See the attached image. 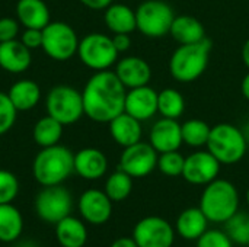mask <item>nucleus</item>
I'll return each instance as SVG.
<instances>
[{
	"instance_id": "nucleus-1",
	"label": "nucleus",
	"mask_w": 249,
	"mask_h": 247,
	"mask_svg": "<svg viewBox=\"0 0 249 247\" xmlns=\"http://www.w3.org/2000/svg\"><path fill=\"white\" fill-rule=\"evenodd\" d=\"M127 89L114 71H96L82 92L85 115L95 122L108 124L124 112Z\"/></svg>"
},
{
	"instance_id": "nucleus-2",
	"label": "nucleus",
	"mask_w": 249,
	"mask_h": 247,
	"mask_svg": "<svg viewBox=\"0 0 249 247\" xmlns=\"http://www.w3.org/2000/svg\"><path fill=\"white\" fill-rule=\"evenodd\" d=\"M74 172V154L64 146L44 147L34 159L32 173L42 186L61 185Z\"/></svg>"
},
{
	"instance_id": "nucleus-3",
	"label": "nucleus",
	"mask_w": 249,
	"mask_h": 247,
	"mask_svg": "<svg viewBox=\"0 0 249 247\" xmlns=\"http://www.w3.org/2000/svg\"><path fill=\"white\" fill-rule=\"evenodd\" d=\"M200 210L210 223H226L239 211L236 186L226 179H214L201 194Z\"/></svg>"
},
{
	"instance_id": "nucleus-4",
	"label": "nucleus",
	"mask_w": 249,
	"mask_h": 247,
	"mask_svg": "<svg viewBox=\"0 0 249 247\" xmlns=\"http://www.w3.org/2000/svg\"><path fill=\"white\" fill-rule=\"evenodd\" d=\"M210 51L212 42L207 38L196 44L179 45L169 60L171 76L181 83L197 80L209 66Z\"/></svg>"
},
{
	"instance_id": "nucleus-5",
	"label": "nucleus",
	"mask_w": 249,
	"mask_h": 247,
	"mask_svg": "<svg viewBox=\"0 0 249 247\" xmlns=\"http://www.w3.org/2000/svg\"><path fill=\"white\" fill-rule=\"evenodd\" d=\"M206 147L220 165H235L247 154L248 140L238 127L223 122L212 127Z\"/></svg>"
},
{
	"instance_id": "nucleus-6",
	"label": "nucleus",
	"mask_w": 249,
	"mask_h": 247,
	"mask_svg": "<svg viewBox=\"0 0 249 247\" xmlns=\"http://www.w3.org/2000/svg\"><path fill=\"white\" fill-rule=\"evenodd\" d=\"M174 19V9L162 0H146L136 9L137 29L147 38L166 36Z\"/></svg>"
},
{
	"instance_id": "nucleus-7",
	"label": "nucleus",
	"mask_w": 249,
	"mask_h": 247,
	"mask_svg": "<svg viewBox=\"0 0 249 247\" xmlns=\"http://www.w3.org/2000/svg\"><path fill=\"white\" fill-rule=\"evenodd\" d=\"M45 106L48 115L63 125H71L85 115L82 93L66 84L55 86L48 92Z\"/></svg>"
},
{
	"instance_id": "nucleus-8",
	"label": "nucleus",
	"mask_w": 249,
	"mask_h": 247,
	"mask_svg": "<svg viewBox=\"0 0 249 247\" xmlns=\"http://www.w3.org/2000/svg\"><path fill=\"white\" fill-rule=\"evenodd\" d=\"M118 54L112 38L105 33L93 32L79 41L77 55L80 61L95 71L108 70L115 64Z\"/></svg>"
},
{
	"instance_id": "nucleus-9",
	"label": "nucleus",
	"mask_w": 249,
	"mask_h": 247,
	"mask_svg": "<svg viewBox=\"0 0 249 247\" xmlns=\"http://www.w3.org/2000/svg\"><path fill=\"white\" fill-rule=\"evenodd\" d=\"M41 48L50 58L55 61H66L77 54L79 38L69 23L50 22L42 29Z\"/></svg>"
},
{
	"instance_id": "nucleus-10",
	"label": "nucleus",
	"mask_w": 249,
	"mask_h": 247,
	"mask_svg": "<svg viewBox=\"0 0 249 247\" xmlns=\"http://www.w3.org/2000/svg\"><path fill=\"white\" fill-rule=\"evenodd\" d=\"M71 195L61 185L44 186L35 198L36 215L47 223L57 224L71 213Z\"/></svg>"
},
{
	"instance_id": "nucleus-11",
	"label": "nucleus",
	"mask_w": 249,
	"mask_h": 247,
	"mask_svg": "<svg viewBox=\"0 0 249 247\" xmlns=\"http://www.w3.org/2000/svg\"><path fill=\"white\" fill-rule=\"evenodd\" d=\"M159 153L150 143L139 141L133 146L124 147L120 157V169L133 179L146 178L158 167Z\"/></svg>"
},
{
	"instance_id": "nucleus-12",
	"label": "nucleus",
	"mask_w": 249,
	"mask_h": 247,
	"mask_svg": "<svg viewBox=\"0 0 249 247\" xmlns=\"http://www.w3.org/2000/svg\"><path fill=\"white\" fill-rule=\"evenodd\" d=\"M133 239L139 247H172L175 230L165 218L150 215L136 224Z\"/></svg>"
},
{
	"instance_id": "nucleus-13",
	"label": "nucleus",
	"mask_w": 249,
	"mask_h": 247,
	"mask_svg": "<svg viewBox=\"0 0 249 247\" xmlns=\"http://www.w3.org/2000/svg\"><path fill=\"white\" fill-rule=\"evenodd\" d=\"M220 162L209 151H196L185 157L182 178L197 186H206L217 179L220 172Z\"/></svg>"
},
{
	"instance_id": "nucleus-14",
	"label": "nucleus",
	"mask_w": 249,
	"mask_h": 247,
	"mask_svg": "<svg viewBox=\"0 0 249 247\" xmlns=\"http://www.w3.org/2000/svg\"><path fill=\"white\" fill-rule=\"evenodd\" d=\"M79 211L83 220L99 226L107 223L112 215V201L99 189H88L79 198Z\"/></svg>"
},
{
	"instance_id": "nucleus-15",
	"label": "nucleus",
	"mask_w": 249,
	"mask_h": 247,
	"mask_svg": "<svg viewBox=\"0 0 249 247\" xmlns=\"http://www.w3.org/2000/svg\"><path fill=\"white\" fill-rule=\"evenodd\" d=\"M124 112L139 121H147L158 114V92L149 84L128 89L125 95Z\"/></svg>"
},
{
	"instance_id": "nucleus-16",
	"label": "nucleus",
	"mask_w": 249,
	"mask_h": 247,
	"mask_svg": "<svg viewBox=\"0 0 249 247\" xmlns=\"http://www.w3.org/2000/svg\"><path fill=\"white\" fill-rule=\"evenodd\" d=\"M149 143L159 154L179 150V147L184 143L181 134V124L178 122V119H171L163 116L158 119L152 125Z\"/></svg>"
},
{
	"instance_id": "nucleus-17",
	"label": "nucleus",
	"mask_w": 249,
	"mask_h": 247,
	"mask_svg": "<svg viewBox=\"0 0 249 247\" xmlns=\"http://www.w3.org/2000/svg\"><path fill=\"white\" fill-rule=\"evenodd\" d=\"M114 73L125 86V89L146 86L152 79V68L149 63L142 57H136V55L121 58L117 63Z\"/></svg>"
},
{
	"instance_id": "nucleus-18",
	"label": "nucleus",
	"mask_w": 249,
	"mask_h": 247,
	"mask_svg": "<svg viewBox=\"0 0 249 247\" xmlns=\"http://www.w3.org/2000/svg\"><path fill=\"white\" fill-rule=\"evenodd\" d=\"M108 169L107 156L98 148H82L74 154V172L88 181L101 179Z\"/></svg>"
},
{
	"instance_id": "nucleus-19",
	"label": "nucleus",
	"mask_w": 249,
	"mask_h": 247,
	"mask_svg": "<svg viewBox=\"0 0 249 247\" xmlns=\"http://www.w3.org/2000/svg\"><path fill=\"white\" fill-rule=\"evenodd\" d=\"M32 61L31 49L20 41L12 39L0 42V67L9 73H22L29 68Z\"/></svg>"
},
{
	"instance_id": "nucleus-20",
	"label": "nucleus",
	"mask_w": 249,
	"mask_h": 247,
	"mask_svg": "<svg viewBox=\"0 0 249 247\" xmlns=\"http://www.w3.org/2000/svg\"><path fill=\"white\" fill-rule=\"evenodd\" d=\"M108 124L111 137L118 146L128 147L142 141V121L136 119L127 112H121Z\"/></svg>"
},
{
	"instance_id": "nucleus-21",
	"label": "nucleus",
	"mask_w": 249,
	"mask_h": 247,
	"mask_svg": "<svg viewBox=\"0 0 249 247\" xmlns=\"http://www.w3.org/2000/svg\"><path fill=\"white\" fill-rule=\"evenodd\" d=\"M16 16L25 28L44 29L50 23V10L42 0H19Z\"/></svg>"
},
{
	"instance_id": "nucleus-22",
	"label": "nucleus",
	"mask_w": 249,
	"mask_h": 247,
	"mask_svg": "<svg viewBox=\"0 0 249 247\" xmlns=\"http://www.w3.org/2000/svg\"><path fill=\"white\" fill-rule=\"evenodd\" d=\"M169 35L179 45H187L203 41L206 38V29L198 19L188 15H181L175 16Z\"/></svg>"
},
{
	"instance_id": "nucleus-23",
	"label": "nucleus",
	"mask_w": 249,
	"mask_h": 247,
	"mask_svg": "<svg viewBox=\"0 0 249 247\" xmlns=\"http://www.w3.org/2000/svg\"><path fill=\"white\" fill-rule=\"evenodd\" d=\"M104 20L107 28L112 33H131L137 29L136 25V10L127 4L112 3L105 9Z\"/></svg>"
},
{
	"instance_id": "nucleus-24",
	"label": "nucleus",
	"mask_w": 249,
	"mask_h": 247,
	"mask_svg": "<svg viewBox=\"0 0 249 247\" xmlns=\"http://www.w3.org/2000/svg\"><path fill=\"white\" fill-rule=\"evenodd\" d=\"M7 95L18 112H26L38 105L41 99V89L34 80L22 79L9 89Z\"/></svg>"
},
{
	"instance_id": "nucleus-25",
	"label": "nucleus",
	"mask_w": 249,
	"mask_h": 247,
	"mask_svg": "<svg viewBox=\"0 0 249 247\" xmlns=\"http://www.w3.org/2000/svg\"><path fill=\"white\" fill-rule=\"evenodd\" d=\"M209 220L198 208H188L182 211L177 220V233L185 240H197L207 231Z\"/></svg>"
},
{
	"instance_id": "nucleus-26",
	"label": "nucleus",
	"mask_w": 249,
	"mask_h": 247,
	"mask_svg": "<svg viewBox=\"0 0 249 247\" xmlns=\"http://www.w3.org/2000/svg\"><path fill=\"white\" fill-rule=\"evenodd\" d=\"M55 226V237L63 247H83L86 245L88 230L79 218L69 215Z\"/></svg>"
},
{
	"instance_id": "nucleus-27",
	"label": "nucleus",
	"mask_w": 249,
	"mask_h": 247,
	"mask_svg": "<svg viewBox=\"0 0 249 247\" xmlns=\"http://www.w3.org/2000/svg\"><path fill=\"white\" fill-rule=\"evenodd\" d=\"M23 230V218L12 204H0V242L12 243L18 240Z\"/></svg>"
},
{
	"instance_id": "nucleus-28",
	"label": "nucleus",
	"mask_w": 249,
	"mask_h": 247,
	"mask_svg": "<svg viewBox=\"0 0 249 247\" xmlns=\"http://www.w3.org/2000/svg\"><path fill=\"white\" fill-rule=\"evenodd\" d=\"M63 127L64 125L61 122H58L57 119H54L53 116H50V115L42 116L41 119L36 121L34 131H32L35 143L38 146H41L42 148L58 144V141L63 135Z\"/></svg>"
},
{
	"instance_id": "nucleus-29",
	"label": "nucleus",
	"mask_w": 249,
	"mask_h": 247,
	"mask_svg": "<svg viewBox=\"0 0 249 247\" xmlns=\"http://www.w3.org/2000/svg\"><path fill=\"white\" fill-rule=\"evenodd\" d=\"M185 111V99L177 89L168 87L158 92V114L163 118L178 119Z\"/></svg>"
},
{
	"instance_id": "nucleus-30",
	"label": "nucleus",
	"mask_w": 249,
	"mask_h": 247,
	"mask_svg": "<svg viewBox=\"0 0 249 247\" xmlns=\"http://www.w3.org/2000/svg\"><path fill=\"white\" fill-rule=\"evenodd\" d=\"M210 131L212 127H209V124L201 119H188L184 124H181L182 143L190 147L198 148L207 146Z\"/></svg>"
},
{
	"instance_id": "nucleus-31",
	"label": "nucleus",
	"mask_w": 249,
	"mask_h": 247,
	"mask_svg": "<svg viewBox=\"0 0 249 247\" xmlns=\"http://www.w3.org/2000/svg\"><path fill=\"white\" fill-rule=\"evenodd\" d=\"M133 191V178L118 169L105 182V194L112 202H121L130 197Z\"/></svg>"
},
{
	"instance_id": "nucleus-32",
	"label": "nucleus",
	"mask_w": 249,
	"mask_h": 247,
	"mask_svg": "<svg viewBox=\"0 0 249 247\" xmlns=\"http://www.w3.org/2000/svg\"><path fill=\"white\" fill-rule=\"evenodd\" d=\"M226 234L232 242L247 245L249 239V215L245 213H236L226 223Z\"/></svg>"
},
{
	"instance_id": "nucleus-33",
	"label": "nucleus",
	"mask_w": 249,
	"mask_h": 247,
	"mask_svg": "<svg viewBox=\"0 0 249 247\" xmlns=\"http://www.w3.org/2000/svg\"><path fill=\"white\" fill-rule=\"evenodd\" d=\"M184 163H185V157L178 150L160 153L158 157V169L160 170V173L169 178L182 176Z\"/></svg>"
},
{
	"instance_id": "nucleus-34",
	"label": "nucleus",
	"mask_w": 249,
	"mask_h": 247,
	"mask_svg": "<svg viewBox=\"0 0 249 247\" xmlns=\"http://www.w3.org/2000/svg\"><path fill=\"white\" fill-rule=\"evenodd\" d=\"M19 182L18 178L4 169H0V204H12L18 197Z\"/></svg>"
},
{
	"instance_id": "nucleus-35",
	"label": "nucleus",
	"mask_w": 249,
	"mask_h": 247,
	"mask_svg": "<svg viewBox=\"0 0 249 247\" xmlns=\"http://www.w3.org/2000/svg\"><path fill=\"white\" fill-rule=\"evenodd\" d=\"M16 108L7 93L0 92V135L9 132L16 121Z\"/></svg>"
},
{
	"instance_id": "nucleus-36",
	"label": "nucleus",
	"mask_w": 249,
	"mask_h": 247,
	"mask_svg": "<svg viewBox=\"0 0 249 247\" xmlns=\"http://www.w3.org/2000/svg\"><path fill=\"white\" fill-rule=\"evenodd\" d=\"M197 247H233V242L225 231L207 230L197 239Z\"/></svg>"
},
{
	"instance_id": "nucleus-37",
	"label": "nucleus",
	"mask_w": 249,
	"mask_h": 247,
	"mask_svg": "<svg viewBox=\"0 0 249 247\" xmlns=\"http://www.w3.org/2000/svg\"><path fill=\"white\" fill-rule=\"evenodd\" d=\"M19 33V20L12 17H1L0 19V42L16 39Z\"/></svg>"
},
{
	"instance_id": "nucleus-38",
	"label": "nucleus",
	"mask_w": 249,
	"mask_h": 247,
	"mask_svg": "<svg viewBox=\"0 0 249 247\" xmlns=\"http://www.w3.org/2000/svg\"><path fill=\"white\" fill-rule=\"evenodd\" d=\"M20 42L29 49L41 48L42 47V29L25 28L22 38H20Z\"/></svg>"
},
{
	"instance_id": "nucleus-39",
	"label": "nucleus",
	"mask_w": 249,
	"mask_h": 247,
	"mask_svg": "<svg viewBox=\"0 0 249 247\" xmlns=\"http://www.w3.org/2000/svg\"><path fill=\"white\" fill-rule=\"evenodd\" d=\"M112 42L118 52H125L131 47V38L130 33H114Z\"/></svg>"
},
{
	"instance_id": "nucleus-40",
	"label": "nucleus",
	"mask_w": 249,
	"mask_h": 247,
	"mask_svg": "<svg viewBox=\"0 0 249 247\" xmlns=\"http://www.w3.org/2000/svg\"><path fill=\"white\" fill-rule=\"evenodd\" d=\"M112 1L114 0H80L82 4H85L86 7L93 9V10H104L109 4H112Z\"/></svg>"
},
{
	"instance_id": "nucleus-41",
	"label": "nucleus",
	"mask_w": 249,
	"mask_h": 247,
	"mask_svg": "<svg viewBox=\"0 0 249 247\" xmlns=\"http://www.w3.org/2000/svg\"><path fill=\"white\" fill-rule=\"evenodd\" d=\"M109 247H139L133 237H120Z\"/></svg>"
},
{
	"instance_id": "nucleus-42",
	"label": "nucleus",
	"mask_w": 249,
	"mask_h": 247,
	"mask_svg": "<svg viewBox=\"0 0 249 247\" xmlns=\"http://www.w3.org/2000/svg\"><path fill=\"white\" fill-rule=\"evenodd\" d=\"M241 89H242V95H244V98L249 100V73L245 76V77H244L242 84H241Z\"/></svg>"
},
{
	"instance_id": "nucleus-43",
	"label": "nucleus",
	"mask_w": 249,
	"mask_h": 247,
	"mask_svg": "<svg viewBox=\"0 0 249 247\" xmlns=\"http://www.w3.org/2000/svg\"><path fill=\"white\" fill-rule=\"evenodd\" d=\"M242 60H244L245 66L249 68V38L245 41V44L242 47Z\"/></svg>"
},
{
	"instance_id": "nucleus-44",
	"label": "nucleus",
	"mask_w": 249,
	"mask_h": 247,
	"mask_svg": "<svg viewBox=\"0 0 249 247\" xmlns=\"http://www.w3.org/2000/svg\"><path fill=\"white\" fill-rule=\"evenodd\" d=\"M247 202H248V205H249V188H248V191H247Z\"/></svg>"
},
{
	"instance_id": "nucleus-45",
	"label": "nucleus",
	"mask_w": 249,
	"mask_h": 247,
	"mask_svg": "<svg viewBox=\"0 0 249 247\" xmlns=\"http://www.w3.org/2000/svg\"><path fill=\"white\" fill-rule=\"evenodd\" d=\"M247 246H248V247H249V239H248V243H247Z\"/></svg>"
}]
</instances>
